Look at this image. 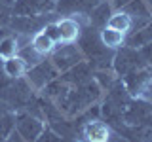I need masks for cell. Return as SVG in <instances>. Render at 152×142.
<instances>
[{
	"label": "cell",
	"instance_id": "obj_1",
	"mask_svg": "<svg viewBox=\"0 0 152 142\" xmlns=\"http://www.w3.org/2000/svg\"><path fill=\"white\" fill-rule=\"evenodd\" d=\"M101 99H103V89L97 85L95 80H91V82L78 85V87H69V91L55 104L66 117H76L84 114L88 108L99 104Z\"/></svg>",
	"mask_w": 152,
	"mask_h": 142
},
{
	"label": "cell",
	"instance_id": "obj_2",
	"mask_svg": "<svg viewBox=\"0 0 152 142\" xmlns=\"http://www.w3.org/2000/svg\"><path fill=\"white\" fill-rule=\"evenodd\" d=\"M78 47L82 51L84 59L91 64L93 70H107L112 68V57L114 51L107 49L103 46L101 38H99V28H95L91 25H86L82 34L78 38Z\"/></svg>",
	"mask_w": 152,
	"mask_h": 142
},
{
	"label": "cell",
	"instance_id": "obj_3",
	"mask_svg": "<svg viewBox=\"0 0 152 142\" xmlns=\"http://www.w3.org/2000/svg\"><path fill=\"white\" fill-rule=\"evenodd\" d=\"M36 93L31 89V85L25 82V78L12 80V83L0 93V99L4 102H8V106L13 112H23L25 108L34 101Z\"/></svg>",
	"mask_w": 152,
	"mask_h": 142
},
{
	"label": "cell",
	"instance_id": "obj_4",
	"mask_svg": "<svg viewBox=\"0 0 152 142\" xmlns=\"http://www.w3.org/2000/svg\"><path fill=\"white\" fill-rule=\"evenodd\" d=\"M145 63H142L141 55L137 49H133L129 46H124L120 49L114 51L112 57V72L118 76V78H124V76L135 72V70L145 68Z\"/></svg>",
	"mask_w": 152,
	"mask_h": 142
},
{
	"label": "cell",
	"instance_id": "obj_5",
	"mask_svg": "<svg viewBox=\"0 0 152 142\" xmlns=\"http://www.w3.org/2000/svg\"><path fill=\"white\" fill-rule=\"evenodd\" d=\"M57 76H59V70L53 66V63L50 61V57H46V59H42L40 63L32 64L31 68L27 70L25 82L31 85V89L34 93H40L51 80L57 78Z\"/></svg>",
	"mask_w": 152,
	"mask_h": 142
},
{
	"label": "cell",
	"instance_id": "obj_6",
	"mask_svg": "<svg viewBox=\"0 0 152 142\" xmlns=\"http://www.w3.org/2000/svg\"><path fill=\"white\" fill-rule=\"evenodd\" d=\"M46 121L31 112H15V131L25 142H34L44 133Z\"/></svg>",
	"mask_w": 152,
	"mask_h": 142
},
{
	"label": "cell",
	"instance_id": "obj_7",
	"mask_svg": "<svg viewBox=\"0 0 152 142\" xmlns=\"http://www.w3.org/2000/svg\"><path fill=\"white\" fill-rule=\"evenodd\" d=\"M57 30H59L61 44H76L84 27L88 25V17L84 15H61L55 19Z\"/></svg>",
	"mask_w": 152,
	"mask_h": 142
},
{
	"label": "cell",
	"instance_id": "obj_8",
	"mask_svg": "<svg viewBox=\"0 0 152 142\" xmlns=\"http://www.w3.org/2000/svg\"><path fill=\"white\" fill-rule=\"evenodd\" d=\"M50 61L59 70V74H63L69 68H72L74 64L82 63L86 59H84L82 51H80L78 44H59L53 49V53L50 55Z\"/></svg>",
	"mask_w": 152,
	"mask_h": 142
},
{
	"label": "cell",
	"instance_id": "obj_9",
	"mask_svg": "<svg viewBox=\"0 0 152 142\" xmlns=\"http://www.w3.org/2000/svg\"><path fill=\"white\" fill-rule=\"evenodd\" d=\"M13 15L46 17L55 13V0H17L12 6Z\"/></svg>",
	"mask_w": 152,
	"mask_h": 142
},
{
	"label": "cell",
	"instance_id": "obj_10",
	"mask_svg": "<svg viewBox=\"0 0 152 142\" xmlns=\"http://www.w3.org/2000/svg\"><path fill=\"white\" fill-rule=\"evenodd\" d=\"M99 2L101 0H55V13L59 17L61 15H84V17H88L91 8Z\"/></svg>",
	"mask_w": 152,
	"mask_h": 142
},
{
	"label": "cell",
	"instance_id": "obj_11",
	"mask_svg": "<svg viewBox=\"0 0 152 142\" xmlns=\"http://www.w3.org/2000/svg\"><path fill=\"white\" fill-rule=\"evenodd\" d=\"M59 76L66 85L78 87V85H84V83H88V82L93 80V68H91V64H89L88 61H82V63L74 64L72 68H69L66 72L59 74Z\"/></svg>",
	"mask_w": 152,
	"mask_h": 142
},
{
	"label": "cell",
	"instance_id": "obj_12",
	"mask_svg": "<svg viewBox=\"0 0 152 142\" xmlns=\"http://www.w3.org/2000/svg\"><path fill=\"white\" fill-rule=\"evenodd\" d=\"M114 13V8L110 6L108 0H101L99 4H95L91 8V12L88 13V25H91L95 28H103L108 23L110 15Z\"/></svg>",
	"mask_w": 152,
	"mask_h": 142
},
{
	"label": "cell",
	"instance_id": "obj_13",
	"mask_svg": "<svg viewBox=\"0 0 152 142\" xmlns=\"http://www.w3.org/2000/svg\"><path fill=\"white\" fill-rule=\"evenodd\" d=\"M99 38H101L103 46L107 47V49L116 51V49H120V47L126 46V38L127 36L124 34V32H120V30H114V28L104 25L103 28H99Z\"/></svg>",
	"mask_w": 152,
	"mask_h": 142
},
{
	"label": "cell",
	"instance_id": "obj_14",
	"mask_svg": "<svg viewBox=\"0 0 152 142\" xmlns=\"http://www.w3.org/2000/svg\"><path fill=\"white\" fill-rule=\"evenodd\" d=\"M31 46L34 47V49H36L42 57H50L51 53H53V49H55L59 44H57V42H55L50 34H46L44 30H38L36 34L31 36Z\"/></svg>",
	"mask_w": 152,
	"mask_h": 142
},
{
	"label": "cell",
	"instance_id": "obj_15",
	"mask_svg": "<svg viewBox=\"0 0 152 142\" xmlns=\"http://www.w3.org/2000/svg\"><path fill=\"white\" fill-rule=\"evenodd\" d=\"M2 68H4V72H6V76L10 80H19V78H25L28 66L25 64V61L19 55H13L10 59L2 61Z\"/></svg>",
	"mask_w": 152,
	"mask_h": 142
},
{
	"label": "cell",
	"instance_id": "obj_16",
	"mask_svg": "<svg viewBox=\"0 0 152 142\" xmlns=\"http://www.w3.org/2000/svg\"><path fill=\"white\" fill-rule=\"evenodd\" d=\"M150 42H152V21L146 23L145 27L137 28L135 32H131V34L126 38V46L133 47V49H139V47L150 44Z\"/></svg>",
	"mask_w": 152,
	"mask_h": 142
},
{
	"label": "cell",
	"instance_id": "obj_17",
	"mask_svg": "<svg viewBox=\"0 0 152 142\" xmlns=\"http://www.w3.org/2000/svg\"><path fill=\"white\" fill-rule=\"evenodd\" d=\"M69 87H70V85H66L63 80H61V76H57V78L51 80V82L48 83L38 95H40V97H44V99H48V101H51V102H57L66 91H69Z\"/></svg>",
	"mask_w": 152,
	"mask_h": 142
},
{
	"label": "cell",
	"instance_id": "obj_18",
	"mask_svg": "<svg viewBox=\"0 0 152 142\" xmlns=\"http://www.w3.org/2000/svg\"><path fill=\"white\" fill-rule=\"evenodd\" d=\"M107 27L114 28V30H120L126 36H129L131 30H133V21H131V17L127 15V13H124L122 9H116V12L110 15V19H108Z\"/></svg>",
	"mask_w": 152,
	"mask_h": 142
},
{
	"label": "cell",
	"instance_id": "obj_19",
	"mask_svg": "<svg viewBox=\"0 0 152 142\" xmlns=\"http://www.w3.org/2000/svg\"><path fill=\"white\" fill-rule=\"evenodd\" d=\"M17 51H19V42H17V36L13 34L12 30H8L6 34L0 38V61L10 59V57L17 55Z\"/></svg>",
	"mask_w": 152,
	"mask_h": 142
},
{
	"label": "cell",
	"instance_id": "obj_20",
	"mask_svg": "<svg viewBox=\"0 0 152 142\" xmlns=\"http://www.w3.org/2000/svg\"><path fill=\"white\" fill-rule=\"evenodd\" d=\"M93 80L97 82V85L103 89V93H107L108 89L116 83L118 76L112 72V68H107V70H93Z\"/></svg>",
	"mask_w": 152,
	"mask_h": 142
},
{
	"label": "cell",
	"instance_id": "obj_21",
	"mask_svg": "<svg viewBox=\"0 0 152 142\" xmlns=\"http://www.w3.org/2000/svg\"><path fill=\"white\" fill-rule=\"evenodd\" d=\"M17 55L21 57L23 61H25V64L31 68L32 64H36V63H40L42 59H46V57H42L38 51L32 47L31 44H27V46H23V47H19V51H17Z\"/></svg>",
	"mask_w": 152,
	"mask_h": 142
},
{
	"label": "cell",
	"instance_id": "obj_22",
	"mask_svg": "<svg viewBox=\"0 0 152 142\" xmlns=\"http://www.w3.org/2000/svg\"><path fill=\"white\" fill-rule=\"evenodd\" d=\"M13 129H15V112H10L0 120V140H4Z\"/></svg>",
	"mask_w": 152,
	"mask_h": 142
},
{
	"label": "cell",
	"instance_id": "obj_23",
	"mask_svg": "<svg viewBox=\"0 0 152 142\" xmlns=\"http://www.w3.org/2000/svg\"><path fill=\"white\" fill-rule=\"evenodd\" d=\"M12 17H13V9L0 2V28H8Z\"/></svg>",
	"mask_w": 152,
	"mask_h": 142
},
{
	"label": "cell",
	"instance_id": "obj_24",
	"mask_svg": "<svg viewBox=\"0 0 152 142\" xmlns=\"http://www.w3.org/2000/svg\"><path fill=\"white\" fill-rule=\"evenodd\" d=\"M61 140H63V138H61L59 135H55V133H53V131L50 129V127L46 125L44 133H42V135L38 136V138H36L34 142H61Z\"/></svg>",
	"mask_w": 152,
	"mask_h": 142
},
{
	"label": "cell",
	"instance_id": "obj_25",
	"mask_svg": "<svg viewBox=\"0 0 152 142\" xmlns=\"http://www.w3.org/2000/svg\"><path fill=\"white\" fill-rule=\"evenodd\" d=\"M137 51H139L142 63H145L146 66H152V42H150V44H146V46H142V47H139Z\"/></svg>",
	"mask_w": 152,
	"mask_h": 142
},
{
	"label": "cell",
	"instance_id": "obj_26",
	"mask_svg": "<svg viewBox=\"0 0 152 142\" xmlns=\"http://www.w3.org/2000/svg\"><path fill=\"white\" fill-rule=\"evenodd\" d=\"M10 83H12V80L6 76V72H4V68H2V61H0V93H2Z\"/></svg>",
	"mask_w": 152,
	"mask_h": 142
},
{
	"label": "cell",
	"instance_id": "obj_27",
	"mask_svg": "<svg viewBox=\"0 0 152 142\" xmlns=\"http://www.w3.org/2000/svg\"><path fill=\"white\" fill-rule=\"evenodd\" d=\"M0 142H25V140H23L21 138V135H19V133L15 131V129H13L12 133H10V135L6 136V138H4V140H0Z\"/></svg>",
	"mask_w": 152,
	"mask_h": 142
},
{
	"label": "cell",
	"instance_id": "obj_28",
	"mask_svg": "<svg viewBox=\"0 0 152 142\" xmlns=\"http://www.w3.org/2000/svg\"><path fill=\"white\" fill-rule=\"evenodd\" d=\"M108 2H110V6L114 8V12H116V9H122L126 4H129L131 0H108Z\"/></svg>",
	"mask_w": 152,
	"mask_h": 142
},
{
	"label": "cell",
	"instance_id": "obj_29",
	"mask_svg": "<svg viewBox=\"0 0 152 142\" xmlns=\"http://www.w3.org/2000/svg\"><path fill=\"white\" fill-rule=\"evenodd\" d=\"M10 112H13V110L8 106V102H4L2 99H0V120H2V117L6 116V114H10Z\"/></svg>",
	"mask_w": 152,
	"mask_h": 142
},
{
	"label": "cell",
	"instance_id": "obj_30",
	"mask_svg": "<svg viewBox=\"0 0 152 142\" xmlns=\"http://www.w3.org/2000/svg\"><path fill=\"white\" fill-rule=\"evenodd\" d=\"M0 2H2V4H6V6H10V8H12L13 4L17 2V0H0Z\"/></svg>",
	"mask_w": 152,
	"mask_h": 142
},
{
	"label": "cell",
	"instance_id": "obj_31",
	"mask_svg": "<svg viewBox=\"0 0 152 142\" xmlns=\"http://www.w3.org/2000/svg\"><path fill=\"white\" fill-rule=\"evenodd\" d=\"M8 30H10V28H0V38H2L4 34H6V32H8Z\"/></svg>",
	"mask_w": 152,
	"mask_h": 142
},
{
	"label": "cell",
	"instance_id": "obj_32",
	"mask_svg": "<svg viewBox=\"0 0 152 142\" xmlns=\"http://www.w3.org/2000/svg\"><path fill=\"white\" fill-rule=\"evenodd\" d=\"M146 2H148V6H150V9H152V0H146Z\"/></svg>",
	"mask_w": 152,
	"mask_h": 142
}]
</instances>
